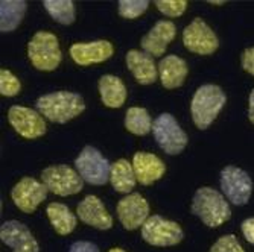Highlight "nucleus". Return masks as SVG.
I'll return each instance as SVG.
<instances>
[{
    "instance_id": "0eeeda50",
    "label": "nucleus",
    "mask_w": 254,
    "mask_h": 252,
    "mask_svg": "<svg viewBox=\"0 0 254 252\" xmlns=\"http://www.w3.org/2000/svg\"><path fill=\"white\" fill-rule=\"evenodd\" d=\"M43 184L58 196H72L82 190L84 179L79 173L65 164L49 166L41 172Z\"/></svg>"
},
{
    "instance_id": "c756f323",
    "label": "nucleus",
    "mask_w": 254,
    "mask_h": 252,
    "mask_svg": "<svg viewBox=\"0 0 254 252\" xmlns=\"http://www.w3.org/2000/svg\"><path fill=\"white\" fill-rule=\"evenodd\" d=\"M210 252H245V251L233 234H227L213 243Z\"/></svg>"
},
{
    "instance_id": "412c9836",
    "label": "nucleus",
    "mask_w": 254,
    "mask_h": 252,
    "mask_svg": "<svg viewBox=\"0 0 254 252\" xmlns=\"http://www.w3.org/2000/svg\"><path fill=\"white\" fill-rule=\"evenodd\" d=\"M99 93L102 103L108 108H121L127 101L125 84L113 75H104L99 79Z\"/></svg>"
},
{
    "instance_id": "6e6552de",
    "label": "nucleus",
    "mask_w": 254,
    "mask_h": 252,
    "mask_svg": "<svg viewBox=\"0 0 254 252\" xmlns=\"http://www.w3.org/2000/svg\"><path fill=\"white\" fill-rule=\"evenodd\" d=\"M142 237L151 246H175L183 240V230L177 222L161 216H149L142 226Z\"/></svg>"
},
{
    "instance_id": "4468645a",
    "label": "nucleus",
    "mask_w": 254,
    "mask_h": 252,
    "mask_svg": "<svg viewBox=\"0 0 254 252\" xmlns=\"http://www.w3.org/2000/svg\"><path fill=\"white\" fill-rule=\"evenodd\" d=\"M0 240L14 252H40V246L32 233L18 220H8L2 225Z\"/></svg>"
},
{
    "instance_id": "393cba45",
    "label": "nucleus",
    "mask_w": 254,
    "mask_h": 252,
    "mask_svg": "<svg viewBox=\"0 0 254 252\" xmlns=\"http://www.w3.org/2000/svg\"><path fill=\"white\" fill-rule=\"evenodd\" d=\"M152 119L149 112L142 106H131L125 116V128L134 135H146L152 129Z\"/></svg>"
},
{
    "instance_id": "39448f33",
    "label": "nucleus",
    "mask_w": 254,
    "mask_h": 252,
    "mask_svg": "<svg viewBox=\"0 0 254 252\" xmlns=\"http://www.w3.org/2000/svg\"><path fill=\"white\" fill-rule=\"evenodd\" d=\"M75 167L79 176L91 186H104L110 181L111 164L93 146H85L75 159Z\"/></svg>"
},
{
    "instance_id": "5701e85b",
    "label": "nucleus",
    "mask_w": 254,
    "mask_h": 252,
    "mask_svg": "<svg viewBox=\"0 0 254 252\" xmlns=\"http://www.w3.org/2000/svg\"><path fill=\"white\" fill-rule=\"evenodd\" d=\"M110 182L118 193H129L137 182L132 164L127 159H118L116 163H113Z\"/></svg>"
},
{
    "instance_id": "7c9ffc66",
    "label": "nucleus",
    "mask_w": 254,
    "mask_h": 252,
    "mask_svg": "<svg viewBox=\"0 0 254 252\" xmlns=\"http://www.w3.org/2000/svg\"><path fill=\"white\" fill-rule=\"evenodd\" d=\"M241 62H242L244 70L254 76V46L253 48H248L247 50H244Z\"/></svg>"
},
{
    "instance_id": "f257e3e1",
    "label": "nucleus",
    "mask_w": 254,
    "mask_h": 252,
    "mask_svg": "<svg viewBox=\"0 0 254 252\" xmlns=\"http://www.w3.org/2000/svg\"><path fill=\"white\" fill-rule=\"evenodd\" d=\"M35 106L44 119L54 123H67L85 109L84 99L72 91H55L40 96Z\"/></svg>"
},
{
    "instance_id": "6ab92c4d",
    "label": "nucleus",
    "mask_w": 254,
    "mask_h": 252,
    "mask_svg": "<svg viewBox=\"0 0 254 252\" xmlns=\"http://www.w3.org/2000/svg\"><path fill=\"white\" fill-rule=\"evenodd\" d=\"M127 65L134 79L142 85L154 84L158 76V68L152 56L143 50H129L127 53Z\"/></svg>"
},
{
    "instance_id": "f3484780",
    "label": "nucleus",
    "mask_w": 254,
    "mask_h": 252,
    "mask_svg": "<svg viewBox=\"0 0 254 252\" xmlns=\"http://www.w3.org/2000/svg\"><path fill=\"white\" fill-rule=\"evenodd\" d=\"M177 28L172 21L161 20L157 21L152 26V29L142 38L140 44L143 52H146L151 56H161L166 52L168 44L175 38Z\"/></svg>"
},
{
    "instance_id": "423d86ee",
    "label": "nucleus",
    "mask_w": 254,
    "mask_h": 252,
    "mask_svg": "<svg viewBox=\"0 0 254 252\" xmlns=\"http://www.w3.org/2000/svg\"><path fill=\"white\" fill-rule=\"evenodd\" d=\"M152 134L157 145L161 148V151L177 155L181 153L188 145V135L181 129L178 122L174 116L168 112L160 114V116L152 123Z\"/></svg>"
},
{
    "instance_id": "dca6fc26",
    "label": "nucleus",
    "mask_w": 254,
    "mask_h": 252,
    "mask_svg": "<svg viewBox=\"0 0 254 252\" xmlns=\"http://www.w3.org/2000/svg\"><path fill=\"white\" fill-rule=\"evenodd\" d=\"M76 214L84 223L93 228H98V230H102V231L110 230L113 226V217L107 211L102 201L95 195L85 196L78 203Z\"/></svg>"
},
{
    "instance_id": "bb28decb",
    "label": "nucleus",
    "mask_w": 254,
    "mask_h": 252,
    "mask_svg": "<svg viewBox=\"0 0 254 252\" xmlns=\"http://www.w3.org/2000/svg\"><path fill=\"white\" fill-rule=\"evenodd\" d=\"M148 0H121L119 2V14L124 18H137L148 9Z\"/></svg>"
},
{
    "instance_id": "2eb2a0df",
    "label": "nucleus",
    "mask_w": 254,
    "mask_h": 252,
    "mask_svg": "<svg viewBox=\"0 0 254 252\" xmlns=\"http://www.w3.org/2000/svg\"><path fill=\"white\" fill-rule=\"evenodd\" d=\"M72 59L79 65H91L99 64L110 59L114 53L113 44L107 40H98L91 43H76L73 44L70 50Z\"/></svg>"
},
{
    "instance_id": "a878e982",
    "label": "nucleus",
    "mask_w": 254,
    "mask_h": 252,
    "mask_svg": "<svg viewBox=\"0 0 254 252\" xmlns=\"http://www.w3.org/2000/svg\"><path fill=\"white\" fill-rule=\"evenodd\" d=\"M43 5L49 15L61 25H72L75 21V5L72 0H46Z\"/></svg>"
},
{
    "instance_id": "72a5a7b5",
    "label": "nucleus",
    "mask_w": 254,
    "mask_h": 252,
    "mask_svg": "<svg viewBox=\"0 0 254 252\" xmlns=\"http://www.w3.org/2000/svg\"><path fill=\"white\" fill-rule=\"evenodd\" d=\"M248 117L254 125V90L250 93V99H248Z\"/></svg>"
},
{
    "instance_id": "f8f14e48",
    "label": "nucleus",
    "mask_w": 254,
    "mask_h": 252,
    "mask_svg": "<svg viewBox=\"0 0 254 252\" xmlns=\"http://www.w3.org/2000/svg\"><path fill=\"white\" fill-rule=\"evenodd\" d=\"M49 189L35 178H23L11 190V199L23 213H34L48 198Z\"/></svg>"
},
{
    "instance_id": "2f4dec72",
    "label": "nucleus",
    "mask_w": 254,
    "mask_h": 252,
    "mask_svg": "<svg viewBox=\"0 0 254 252\" xmlns=\"http://www.w3.org/2000/svg\"><path fill=\"white\" fill-rule=\"evenodd\" d=\"M241 230H242V234H244L245 240L248 243L254 245V217H250V219L244 220Z\"/></svg>"
},
{
    "instance_id": "1a4fd4ad",
    "label": "nucleus",
    "mask_w": 254,
    "mask_h": 252,
    "mask_svg": "<svg viewBox=\"0 0 254 252\" xmlns=\"http://www.w3.org/2000/svg\"><path fill=\"white\" fill-rule=\"evenodd\" d=\"M221 189L232 203L245 205L251 198L253 181L245 170L236 166H227L221 172Z\"/></svg>"
},
{
    "instance_id": "9b49d317",
    "label": "nucleus",
    "mask_w": 254,
    "mask_h": 252,
    "mask_svg": "<svg viewBox=\"0 0 254 252\" xmlns=\"http://www.w3.org/2000/svg\"><path fill=\"white\" fill-rule=\"evenodd\" d=\"M8 120L14 131L21 135L23 139L34 140L46 134V122L43 116L28 106L23 105H12L8 111Z\"/></svg>"
},
{
    "instance_id": "a211bd4d",
    "label": "nucleus",
    "mask_w": 254,
    "mask_h": 252,
    "mask_svg": "<svg viewBox=\"0 0 254 252\" xmlns=\"http://www.w3.org/2000/svg\"><path fill=\"white\" fill-rule=\"evenodd\" d=\"M132 169L137 178V182L142 186H151L158 181L166 172V166L161 159L148 152H137L132 156Z\"/></svg>"
},
{
    "instance_id": "b1692460",
    "label": "nucleus",
    "mask_w": 254,
    "mask_h": 252,
    "mask_svg": "<svg viewBox=\"0 0 254 252\" xmlns=\"http://www.w3.org/2000/svg\"><path fill=\"white\" fill-rule=\"evenodd\" d=\"M26 2L23 0H2L0 2V31H14L25 17Z\"/></svg>"
},
{
    "instance_id": "4be33fe9",
    "label": "nucleus",
    "mask_w": 254,
    "mask_h": 252,
    "mask_svg": "<svg viewBox=\"0 0 254 252\" xmlns=\"http://www.w3.org/2000/svg\"><path fill=\"white\" fill-rule=\"evenodd\" d=\"M46 213H48V217L54 226V230L60 236H68L76 228V216L64 203L60 202L49 203L48 208H46Z\"/></svg>"
},
{
    "instance_id": "473e14b6",
    "label": "nucleus",
    "mask_w": 254,
    "mask_h": 252,
    "mask_svg": "<svg viewBox=\"0 0 254 252\" xmlns=\"http://www.w3.org/2000/svg\"><path fill=\"white\" fill-rule=\"evenodd\" d=\"M68 252H99L98 246L90 242H75Z\"/></svg>"
},
{
    "instance_id": "7ed1b4c3",
    "label": "nucleus",
    "mask_w": 254,
    "mask_h": 252,
    "mask_svg": "<svg viewBox=\"0 0 254 252\" xmlns=\"http://www.w3.org/2000/svg\"><path fill=\"white\" fill-rule=\"evenodd\" d=\"M225 95L221 87L215 84L201 85L192 98L190 112L192 120L198 129H207L225 105Z\"/></svg>"
},
{
    "instance_id": "c85d7f7f",
    "label": "nucleus",
    "mask_w": 254,
    "mask_h": 252,
    "mask_svg": "<svg viewBox=\"0 0 254 252\" xmlns=\"http://www.w3.org/2000/svg\"><path fill=\"white\" fill-rule=\"evenodd\" d=\"M155 6L163 15L175 18L183 15L188 9V2L186 0H157Z\"/></svg>"
},
{
    "instance_id": "aec40b11",
    "label": "nucleus",
    "mask_w": 254,
    "mask_h": 252,
    "mask_svg": "<svg viewBox=\"0 0 254 252\" xmlns=\"http://www.w3.org/2000/svg\"><path fill=\"white\" fill-rule=\"evenodd\" d=\"M158 76L165 88H178L188 76V64L177 55H168L158 64Z\"/></svg>"
},
{
    "instance_id": "f03ea898",
    "label": "nucleus",
    "mask_w": 254,
    "mask_h": 252,
    "mask_svg": "<svg viewBox=\"0 0 254 252\" xmlns=\"http://www.w3.org/2000/svg\"><path fill=\"white\" fill-rule=\"evenodd\" d=\"M192 213L210 228L221 226L232 216L227 199L222 193L210 187H201L196 190L192 199Z\"/></svg>"
},
{
    "instance_id": "20e7f679",
    "label": "nucleus",
    "mask_w": 254,
    "mask_h": 252,
    "mask_svg": "<svg viewBox=\"0 0 254 252\" xmlns=\"http://www.w3.org/2000/svg\"><path fill=\"white\" fill-rule=\"evenodd\" d=\"M31 64L40 72H52L61 62L58 38L48 31L37 32L28 44Z\"/></svg>"
},
{
    "instance_id": "9d476101",
    "label": "nucleus",
    "mask_w": 254,
    "mask_h": 252,
    "mask_svg": "<svg viewBox=\"0 0 254 252\" xmlns=\"http://www.w3.org/2000/svg\"><path fill=\"white\" fill-rule=\"evenodd\" d=\"M183 43L192 53L210 55L216 52L219 40L202 18H195L183 31Z\"/></svg>"
},
{
    "instance_id": "f704fd0d",
    "label": "nucleus",
    "mask_w": 254,
    "mask_h": 252,
    "mask_svg": "<svg viewBox=\"0 0 254 252\" xmlns=\"http://www.w3.org/2000/svg\"><path fill=\"white\" fill-rule=\"evenodd\" d=\"M108 252H125L124 249H121V248H113V249H110Z\"/></svg>"
},
{
    "instance_id": "c9c22d12",
    "label": "nucleus",
    "mask_w": 254,
    "mask_h": 252,
    "mask_svg": "<svg viewBox=\"0 0 254 252\" xmlns=\"http://www.w3.org/2000/svg\"><path fill=\"white\" fill-rule=\"evenodd\" d=\"M210 3H212V5H216V6H222L225 2H210Z\"/></svg>"
},
{
    "instance_id": "ddd939ff",
    "label": "nucleus",
    "mask_w": 254,
    "mask_h": 252,
    "mask_svg": "<svg viewBox=\"0 0 254 252\" xmlns=\"http://www.w3.org/2000/svg\"><path fill=\"white\" fill-rule=\"evenodd\" d=\"M116 213L125 230L132 231L143 226V223L148 220L149 203L142 195L129 193L118 202Z\"/></svg>"
},
{
    "instance_id": "cd10ccee",
    "label": "nucleus",
    "mask_w": 254,
    "mask_h": 252,
    "mask_svg": "<svg viewBox=\"0 0 254 252\" xmlns=\"http://www.w3.org/2000/svg\"><path fill=\"white\" fill-rule=\"evenodd\" d=\"M20 88H21V84L18 78L12 75L9 70H6V68H2V70H0V95L6 98H12L18 95Z\"/></svg>"
}]
</instances>
